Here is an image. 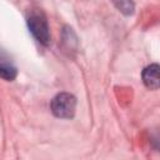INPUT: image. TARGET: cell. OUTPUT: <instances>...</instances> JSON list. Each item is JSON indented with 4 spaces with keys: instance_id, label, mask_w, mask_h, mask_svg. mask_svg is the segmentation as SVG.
I'll use <instances>...</instances> for the list:
<instances>
[{
    "instance_id": "obj_4",
    "label": "cell",
    "mask_w": 160,
    "mask_h": 160,
    "mask_svg": "<svg viewBox=\"0 0 160 160\" xmlns=\"http://www.w3.org/2000/svg\"><path fill=\"white\" fill-rule=\"evenodd\" d=\"M16 74H18L16 68L10 61L0 56V78L8 81H11L16 78Z\"/></svg>"
},
{
    "instance_id": "obj_5",
    "label": "cell",
    "mask_w": 160,
    "mask_h": 160,
    "mask_svg": "<svg viewBox=\"0 0 160 160\" xmlns=\"http://www.w3.org/2000/svg\"><path fill=\"white\" fill-rule=\"evenodd\" d=\"M114 5L125 15H130L134 12V2L131 0H111Z\"/></svg>"
},
{
    "instance_id": "obj_2",
    "label": "cell",
    "mask_w": 160,
    "mask_h": 160,
    "mask_svg": "<svg viewBox=\"0 0 160 160\" xmlns=\"http://www.w3.org/2000/svg\"><path fill=\"white\" fill-rule=\"evenodd\" d=\"M28 28L32 36L42 45H49L50 42V31L46 19L41 14H31L28 18Z\"/></svg>"
},
{
    "instance_id": "obj_3",
    "label": "cell",
    "mask_w": 160,
    "mask_h": 160,
    "mask_svg": "<svg viewBox=\"0 0 160 160\" xmlns=\"http://www.w3.org/2000/svg\"><path fill=\"white\" fill-rule=\"evenodd\" d=\"M142 82L145 84L146 88L151 89V90H158L159 89V65L158 64H151L149 66H146L142 70Z\"/></svg>"
},
{
    "instance_id": "obj_1",
    "label": "cell",
    "mask_w": 160,
    "mask_h": 160,
    "mask_svg": "<svg viewBox=\"0 0 160 160\" xmlns=\"http://www.w3.org/2000/svg\"><path fill=\"white\" fill-rule=\"evenodd\" d=\"M51 112L60 119H71L75 115L76 99L69 92H60L51 100Z\"/></svg>"
}]
</instances>
